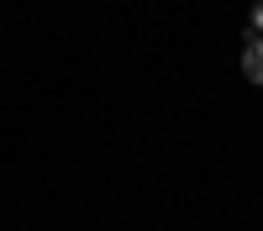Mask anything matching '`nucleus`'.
Returning <instances> with one entry per match:
<instances>
[{
    "mask_svg": "<svg viewBox=\"0 0 263 231\" xmlns=\"http://www.w3.org/2000/svg\"><path fill=\"white\" fill-rule=\"evenodd\" d=\"M242 74L253 84H263V37H248V53H242Z\"/></svg>",
    "mask_w": 263,
    "mask_h": 231,
    "instance_id": "obj_1",
    "label": "nucleus"
}]
</instances>
